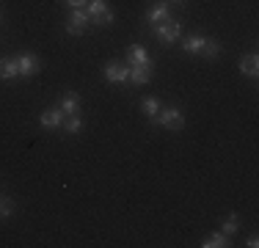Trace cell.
I'll use <instances>...</instances> for the list:
<instances>
[{
    "instance_id": "10",
    "label": "cell",
    "mask_w": 259,
    "mask_h": 248,
    "mask_svg": "<svg viewBox=\"0 0 259 248\" xmlns=\"http://www.w3.org/2000/svg\"><path fill=\"white\" fill-rule=\"evenodd\" d=\"M61 110H64L66 116H75L77 110H80V97L75 94V91H66L64 99H61V105H58Z\"/></svg>"
},
{
    "instance_id": "7",
    "label": "cell",
    "mask_w": 259,
    "mask_h": 248,
    "mask_svg": "<svg viewBox=\"0 0 259 248\" xmlns=\"http://www.w3.org/2000/svg\"><path fill=\"white\" fill-rule=\"evenodd\" d=\"M127 66H149L152 69V58L141 45H133L127 50Z\"/></svg>"
},
{
    "instance_id": "16",
    "label": "cell",
    "mask_w": 259,
    "mask_h": 248,
    "mask_svg": "<svg viewBox=\"0 0 259 248\" xmlns=\"http://www.w3.org/2000/svg\"><path fill=\"white\" fill-rule=\"evenodd\" d=\"M201 245H204V248H226V245H229V234L215 232V234H209V237H207Z\"/></svg>"
},
{
    "instance_id": "21",
    "label": "cell",
    "mask_w": 259,
    "mask_h": 248,
    "mask_svg": "<svg viewBox=\"0 0 259 248\" xmlns=\"http://www.w3.org/2000/svg\"><path fill=\"white\" fill-rule=\"evenodd\" d=\"M66 6H69V9H85V3H89V0H64Z\"/></svg>"
},
{
    "instance_id": "23",
    "label": "cell",
    "mask_w": 259,
    "mask_h": 248,
    "mask_svg": "<svg viewBox=\"0 0 259 248\" xmlns=\"http://www.w3.org/2000/svg\"><path fill=\"white\" fill-rule=\"evenodd\" d=\"M171 3H188V0H171Z\"/></svg>"
},
{
    "instance_id": "4",
    "label": "cell",
    "mask_w": 259,
    "mask_h": 248,
    "mask_svg": "<svg viewBox=\"0 0 259 248\" xmlns=\"http://www.w3.org/2000/svg\"><path fill=\"white\" fill-rule=\"evenodd\" d=\"M89 22H91L89 11H85V9H75V11H72V17H69V22H66V33H69V36H80L85 28H89Z\"/></svg>"
},
{
    "instance_id": "1",
    "label": "cell",
    "mask_w": 259,
    "mask_h": 248,
    "mask_svg": "<svg viewBox=\"0 0 259 248\" xmlns=\"http://www.w3.org/2000/svg\"><path fill=\"white\" fill-rule=\"evenodd\" d=\"M155 121L160 124V127L171 130V133H180V130L185 127V116H182L180 108H160V113H157Z\"/></svg>"
},
{
    "instance_id": "19",
    "label": "cell",
    "mask_w": 259,
    "mask_h": 248,
    "mask_svg": "<svg viewBox=\"0 0 259 248\" xmlns=\"http://www.w3.org/2000/svg\"><path fill=\"white\" fill-rule=\"evenodd\" d=\"M14 213V201L6 196H0V218H9V215Z\"/></svg>"
},
{
    "instance_id": "20",
    "label": "cell",
    "mask_w": 259,
    "mask_h": 248,
    "mask_svg": "<svg viewBox=\"0 0 259 248\" xmlns=\"http://www.w3.org/2000/svg\"><path fill=\"white\" fill-rule=\"evenodd\" d=\"M80 127H83V121H80V116L75 113V116H69V121H66V133H80Z\"/></svg>"
},
{
    "instance_id": "12",
    "label": "cell",
    "mask_w": 259,
    "mask_h": 248,
    "mask_svg": "<svg viewBox=\"0 0 259 248\" xmlns=\"http://www.w3.org/2000/svg\"><path fill=\"white\" fill-rule=\"evenodd\" d=\"M240 72L248 74V77H256V72H259V58H256V53H248V55H243V58H240Z\"/></svg>"
},
{
    "instance_id": "9",
    "label": "cell",
    "mask_w": 259,
    "mask_h": 248,
    "mask_svg": "<svg viewBox=\"0 0 259 248\" xmlns=\"http://www.w3.org/2000/svg\"><path fill=\"white\" fill-rule=\"evenodd\" d=\"M168 17H171L168 3H155L149 11H146V22H152V25H160L163 20H168Z\"/></svg>"
},
{
    "instance_id": "5",
    "label": "cell",
    "mask_w": 259,
    "mask_h": 248,
    "mask_svg": "<svg viewBox=\"0 0 259 248\" xmlns=\"http://www.w3.org/2000/svg\"><path fill=\"white\" fill-rule=\"evenodd\" d=\"M105 80H110V83H130V66L119 64V61L105 64Z\"/></svg>"
},
{
    "instance_id": "8",
    "label": "cell",
    "mask_w": 259,
    "mask_h": 248,
    "mask_svg": "<svg viewBox=\"0 0 259 248\" xmlns=\"http://www.w3.org/2000/svg\"><path fill=\"white\" fill-rule=\"evenodd\" d=\"M39 124H41V127H47V130H58L61 124H64V110H61V108H47L45 113H41Z\"/></svg>"
},
{
    "instance_id": "11",
    "label": "cell",
    "mask_w": 259,
    "mask_h": 248,
    "mask_svg": "<svg viewBox=\"0 0 259 248\" xmlns=\"http://www.w3.org/2000/svg\"><path fill=\"white\" fill-rule=\"evenodd\" d=\"M149 80H152V69H149V66H130V83L146 86Z\"/></svg>"
},
{
    "instance_id": "18",
    "label": "cell",
    "mask_w": 259,
    "mask_h": 248,
    "mask_svg": "<svg viewBox=\"0 0 259 248\" xmlns=\"http://www.w3.org/2000/svg\"><path fill=\"white\" fill-rule=\"evenodd\" d=\"M201 55H204V58H218L221 55V42H215V39H207L204 42V47H201Z\"/></svg>"
},
{
    "instance_id": "3",
    "label": "cell",
    "mask_w": 259,
    "mask_h": 248,
    "mask_svg": "<svg viewBox=\"0 0 259 248\" xmlns=\"http://www.w3.org/2000/svg\"><path fill=\"white\" fill-rule=\"evenodd\" d=\"M85 11H89V17L94 25H110L113 22V11L108 9L105 0H91V3L85 6Z\"/></svg>"
},
{
    "instance_id": "14",
    "label": "cell",
    "mask_w": 259,
    "mask_h": 248,
    "mask_svg": "<svg viewBox=\"0 0 259 248\" xmlns=\"http://www.w3.org/2000/svg\"><path fill=\"white\" fill-rule=\"evenodd\" d=\"M204 36H188V39L182 42V50L185 53H190V55H199L201 53V47H204Z\"/></svg>"
},
{
    "instance_id": "17",
    "label": "cell",
    "mask_w": 259,
    "mask_h": 248,
    "mask_svg": "<svg viewBox=\"0 0 259 248\" xmlns=\"http://www.w3.org/2000/svg\"><path fill=\"white\" fill-rule=\"evenodd\" d=\"M240 229V218H237V213H229L224 221H221V232L224 234H234Z\"/></svg>"
},
{
    "instance_id": "2",
    "label": "cell",
    "mask_w": 259,
    "mask_h": 248,
    "mask_svg": "<svg viewBox=\"0 0 259 248\" xmlns=\"http://www.w3.org/2000/svg\"><path fill=\"white\" fill-rule=\"evenodd\" d=\"M155 33L160 42H165V45H171V42H177L182 36V22L174 20V17H168V20H163L160 25H155Z\"/></svg>"
},
{
    "instance_id": "6",
    "label": "cell",
    "mask_w": 259,
    "mask_h": 248,
    "mask_svg": "<svg viewBox=\"0 0 259 248\" xmlns=\"http://www.w3.org/2000/svg\"><path fill=\"white\" fill-rule=\"evenodd\" d=\"M39 58H36L33 53H22L17 55V74H22V77H30V74L39 72Z\"/></svg>"
},
{
    "instance_id": "15",
    "label": "cell",
    "mask_w": 259,
    "mask_h": 248,
    "mask_svg": "<svg viewBox=\"0 0 259 248\" xmlns=\"http://www.w3.org/2000/svg\"><path fill=\"white\" fill-rule=\"evenodd\" d=\"M141 108H144V113L149 116L152 121L157 119V113H160V108H163V105H160V99L157 97H146L144 102H141Z\"/></svg>"
},
{
    "instance_id": "13",
    "label": "cell",
    "mask_w": 259,
    "mask_h": 248,
    "mask_svg": "<svg viewBox=\"0 0 259 248\" xmlns=\"http://www.w3.org/2000/svg\"><path fill=\"white\" fill-rule=\"evenodd\" d=\"M17 77V58H0V80Z\"/></svg>"
},
{
    "instance_id": "22",
    "label": "cell",
    "mask_w": 259,
    "mask_h": 248,
    "mask_svg": "<svg viewBox=\"0 0 259 248\" xmlns=\"http://www.w3.org/2000/svg\"><path fill=\"white\" fill-rule=\"evenodd\" d=\"M245 245H248V248H256V245H259V237H256V234H251V237L245 240Z\"/></svg>"
}]
</instances>
